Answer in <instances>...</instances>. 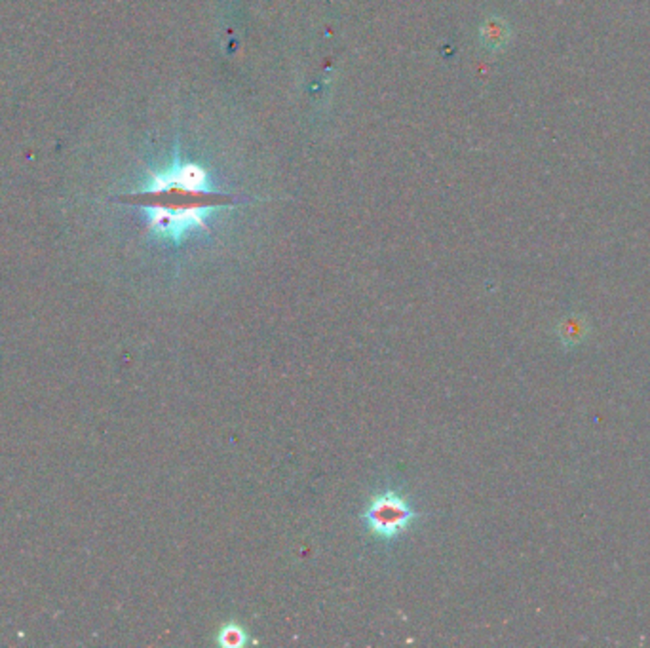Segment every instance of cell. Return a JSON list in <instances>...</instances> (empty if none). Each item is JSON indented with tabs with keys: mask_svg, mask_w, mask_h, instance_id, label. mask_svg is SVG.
Listing matches in <instances>:
<instances>
[{
	"mask_svg": "<svg viewBox=\"0 0 650 648\" xmlns=\"http://www.w3.org/2000/svg\"><path fill=\"white\" fill-rule=\"evenodd\" d=\"M147 211L149 233L168 243H181L198 230L208 228V215L215 208L233 204V196L211 189L200 166H173L154 174L137 194Z\"/></svg>",
	"mask_w": 650,
	"mask_h": 648,
	"instance_id": "1",
	"label": "cell"
},
{
	"mask_svg": "<svg viewBox=\"0 0 650 648\" xmlns=\"http://www.w3.org/2000/svg\"><path fill=\"white\" fill-rule=\"evenodd\" d=\"M418 520L416 510L398 493H383L371 498L364 510V523L373 537L396 540Z\"/></svg>",
	"mask_w": 650,
	"mask_h": 648,
	"instance_id": "2",
	"label": "cell"
},
{
	"mask_svg": "<svg viewBox=\"0 0 650 648\" xmlns=\"http://www.w3.org/2000/svg\"><path fill=\"white\" fill-rule=\"evenodd\" d=\"M483 40L489 48H502L510 40V27L504 21L490 20L483 29Z\"/></svg>",
	"mask_w": 650,
	"mask_h": 648,
	"instance_id": "3",
	"label": "cell"
},
{
	"mask_svg": "<svg viewBox=\"0 0 650 648\" xmlns=\"http://www.w3.org/2000/svg\"><path fill=\"white\" fill-rule=\"evenodd\" d=\"M219 643L228 648H236L245 643V631L238 624H228L221 629Z\"/></svg>",
	"mask_w": 650,
	"mask_h": 648,
	"instance_id": "4",
	"label": "cell"
}]
</instances>
